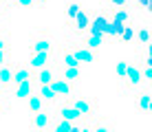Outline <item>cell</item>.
<instances>
[{"label":"cell","mask_w":152,"mask_h":132,"mask_svg":"<svg viewBox=\"0 0 152 132\" xmlns=\"http://www.w3.org/2000/svg\"><path fill=\"white\" fill-rule=\"evenodd\" d=\"M29 53H46V55L53 57L57 53V40H55V35L51 33L49 29H40L38 33L33 35V42H31Z\"/></svg>","instance_id":"obj_1"},{"label":"cell","mask_w":152,"mask_h":132,"mask_svg":"<svg viewBox=\"0 0 152 132\" xmlns=\"http://www.w3.org/2000/svg\"><path fill=\"white\" fill-rule=\"evenodd\" d=\"M73 104V108L80 112V117L84 121H91L93 117H97V101L93 97H66Z\"/></svg>","instance_id":"obj_2"},{"label":"cell","mask_w":152,"mask_h":132,"mask_svg":"<svg viewBox=\"0 0 152 132\" xmlns=\"http://www.w3.org/2000/svg\"><path fill=\"white\" fill-rule=\"evenodd\" d=\"M124 88L128 93H134L139 90L141 86H148V84L143 82V75H141V68L139 64H128V68H126V75H124Z\"/></svg>","instance_id":"obj_3"},{"label":"cell","mask_w":152,"mask_h":132,"mask_svg":"<svg viewBox=\"0 0 152 132\" xmlns=\"http://www.w3.org/2000/svg\"><path fill=\"white\" fill-rule=\"evenodd\" d=\"M57 77V68L51 64H44L42 68H38V71H33V84L35 86H42V84H51L53 79Z\"/></svg>","instance_id":"obj_4"},{"label":"cell","mask_w":152,"mask_h":132,"mask_svg":"<svg viewBox=\"0 0 152 132\" xmlns=\"http://www.w3.org/2000/svg\"><path fill=\"white\" fill-rule=\"evenodd\" d=\"M51 88L55 90L57 97H64V99L75 95V82H69V79H64V77H60V75L51 82Z\"/></svg>","instance_id":"obj_5"},{"label":"cell","mask_w":152,"mask_h":132,"mask_svg":"<svg viewBox=\"0 0 152 132\" xmlns=\"http://www.w3.org/2000/svg\"><path fill=\"white\" fill-rule=\"evenodd\" d=\"M51 121H53V114L44 108V110H38V112L31 114L29 125H31L33 130H49V128H51Z\"/></svg>","instance_id":"obj_6"},{"label":"cell","mask_w":152,"mask_h":132,"mask_svg":"<svg viewBox=\"0 0 152 132\" xmlns=\"http://www.w3.org/2000/svg\"><path fill=\"white\" fill-rule=\"evenodd\" d=\"M88 24H91V15H88V11H84V9H80V13L75 15V18L69 22V26L73 29V33L75 35H82L86 33V29H88Z\"/></svg>","instance_id":"obj_7"},{"label":"cell","mask_w":152,"mask_h":132,"mask_svg":"<svg viewBox=\"0 0 152 132\" xmlns=\"http://www.w3.org/2000/svg\"><path fill=\"white\" fill-rule=\"evenodd\" d=\"M69 46L73 49V53H75V57H77V62H80V64H93V62H95L97 51L86 49L82 42H80V44H69Z\"/></svg>","instance_id":"obj_8"},{"label":"cell","mask_w":152,"mask_h":132,"mask_svg":"<svg viewBox=\"0 0 152 132\" xmlns=\"http://www.w3.org/2000/svg\"><path fill=\"white\" fill-rule=\"evenodd\" d=\"M108 11H104V13H99L95 15V18L91 20V24H88V29H86V33H104L106 31V26H108ZM84 33V35H86Z\"/></svg>","instance_id":"obj_9"},{"label":"cell","mask_w":152,"mask_h":132,"mask_svg":"<svg viewBox=\"0 0 152 132\" xmlns=\"http://www.w3.org/2000/svg\"><path fill=\"white\" fill-rule=\"evenodd\" d=\"M27 79H33V71L29 66H22V64L11 66V84L13 86L20 84V82H27Z\"/></svg>","instance_id":"obj_10"},{"label":"cell","mask_w":152,"mask_h":132,"mask_svg":"<svg viewBox=\"0 0 152 132\" xmlns=\"http://www.w3.org/2000/svg\"><path fill=\"white\" fill-rule=\"evenodd\" d=\"M55 117H62V119H66V121H73V123L82 119V117H80V112L73 108V104L69 101V99H66V101L62 104L60 108H57V114H55Z\"/></svg>","instance_id":"obj_11"},{"label":"cell","mask_w":152,"mask_h":132,"mask_svg":"<svg viewBox=\"0 0 152 132\" xmlns=\"http://www.w3.org/2000/svg\"><path fill=\"white\" fill-rule=\"evenodd\" d=\"M35 93L40 95L42 99H44V104H46V108H49V106H55L57 104V95H55V90L53 88H51V84H42V86H35Z\"/></svg>","instance_id":"obj_12"},{"label":"cell","mask_w":152,"mask_h":132,"mask_svg":"<svg viewBox=\"0 0 152 132\" xmlns=\"http://www.w3.org/2000/svg\"><path fill=\"white\" fill-rule=\"evenodd\" d=\"M35 90V84H33V79H27V82H20V84H15V90H13V97L15 99H20V101H24V99L29 97L31 93Z\"/></svg>","instance_id":"obj_13"},{"label":"cell","mask_w":152,"mask_h":132,"mask_svg":"<svg viewBox=\"0 0 152 132\" xmlns=\"http://www.w3.org/2000/svg\"><path fill=\"white\" fill-rule=\"evenodd\" d=\"M104 33H86V35H82V44L86 46V49H91V51H99V46L104 44Z\"/></svg>","instance_id":"obj_14"},{"label":"cell","mask_w":152,"mask_h":132,"mask_svg":"<svg viewBox=\"0 0 152 132\" xmlns=\"http://www.w3.org/2000/svg\"><path fill=\"white\" fill-rule=\"evenodd\" d=\"M49 62H53V57L46 55V53H29V68L31 71H38V68H42Z\"/></svg>","instance_id":"obj_15"},{"label":"cell","mask_w":152,"mask_h":132,"mask_svg":"<svg viewBox=\"0 0 152 132\" xmlns=\"http://www.w3.org/2000/svg\"><path fill=\"white\" fill-rule=\"evenodd\" d=\"M137 108H139L143 114H148L150 110H152V93H150V88H143V90L139 93V97H137Z\"/></svg>","instance_id":"obj_16"},{"label":"cell","mask_w":152,"mask_h":132,"mask_svg":"<svg viewBox=\"0 0 152 132\" xmlns=\"http://www.w3.org/2000/svg\"><path fill=\"white\" fill-rule=\"evenodd\" d=\"M11 66L4 64L0 66V95H4L7 90H11Z\"/></svg>","instance_id":"obj_17"},{"label":"cell","mask_w":152,"mask_h":132,"mask_svg":"<svg viewBox=\"0 0 152 132\" xmlns=\"http://www.w3.org/2000/svg\"><path fill=\"white\" fill-rule=\"evenodd\" d=\"M60 60H62V66H82L71 46H62L60 49Z\"/></svg>","instance_id":"obj_18"},{"label":"cell","mask_w":152,"mask_h":132,"mask_svg":"<svg viewBox=\"0 0 152 132\" xmlns=\"http://www.w3.org/2000/svg\"><path fill=\"white\" fill-rule=\"evenodd\" d=\"M24 101H27V106H29V112H31V114H33V112H38V110H44V108H46L44 99H42V97H40V95L35 93V90L31 93L29 97L24 99Z\"/></svg>","instance_id":"obj_19"},{"label":"cell","mask_w":152,"mask_h":132,"mask_svg":"<svg viewBox=\"0 0 152 132\" xmlns=\"http://www.w3.org/2000/svg\"><path fill=\"white\" fill-rule=\"evenodd\" d=\"M82 75H84L82 66H62V75L60 77L69 79V82H80Z\"/></svg>","instance_id":"obj_20"},{"label":"cell","mask_w":152,"mask_h":132,"mask_svg":"<svg viewBox=\"0 0 152 132\" xmlns=\"http://www.w3.org/2000/svg\"><path fill=\"white\" fill-rule=\"evenodd\" d=\"M108 18L119 20V22H130V13H128V9H126V7H113V9H108Z\"/></svg>","instance_id":"obj_21"},{"label":"cell","mask_w":152,"mask_h":132,"mask_svg":"<svg viewBox=\"0 0 152 132\" xmlns=\"http://www.w3.org/2000/svg\"><path fill=\"white\" fill-rule=\"evenodd\" d=\"M66 24L71 22L73 18H75L77 13H80V9H82V0H66Z\"/></svg>","instance_id":"obj_22"},{"label":"cell","mask_w":152,"mask_h":132,"mask_svg":"<svg viewBox=\"0 0 152 132\" xmlns=\"http://www.w3.org/2000/svg\"><path fill=\"white\" fill-rule=\"evenodd\" d=\"M132 38H134V29L130 26V22H126L124 29H121V33H119V40H121V42H130Z\"/></svg>","instance_id":"obj_23"},{"label":"cell","mask_w":152,"mask_h":132,"mask_svg":"<svg viewBox=\"0 0 152 132\" xmlns=\"http://www.w3.org/2000/svg\"><path fill=\"white\" fill-rule=\"evenodd\" d=\"M137 40H139V44H150V29L148 26H141V29L137 31Z\"/></svg>","instance_id":"obj_24"},{"label":"cell","mask_w":152,"mask_h":132,"mask_svg":"<svg viewBox=\"0 0 152 132\" xmlns=\"http://www.w3.org/2000/svg\"><path fill=\"white\" fill-rule=\"evenodd\" d=\"M9 44H11L9 33L7 31H0V51H9Z\"/></svg>","instance_id":"obj_25"},{"label":"cell","mask_w":152,"mask_h":132,"mask_svg":"<svg viewBox=\"0 0 152 132\" xmlns=\"http://www.w3.org/2000/svg\"><path fill=\"white\" fill-rule=\"evenodd\" d=\"M126 68H128V62H126V60L117 62V66H115V73H117V77H119V79H124V75H126Z\"/></svg>","instance_id":"obj_26"},{"label":"cell","mask_w":152,"mask_h":132,"mask_svg":"<svg viewBox=\"0 0 152 132\" xmlns=\"http://www.w3.org/2000/svg\"><path fill=\"white\" fill-rule=\"evenodd\" d=\"M13 7H22V9H31L33 7V0H15Z\"/></svg>","instance_id":"obj_27"},{"label":"cell","mask_w":152,"mask_h":132,"mask_svg":"<svg viewBox=\"0 0 152 132\" xmlns=\"http://www.w3.org/2000/svg\"><path fill=\"white\" fill-rule=\"evenodd\" d=\"M113 7H128V2L126 0H108V9H113Z\"/></svg>","instance_id":"obj_28"},{"label":"cell","mask_w":152,"mask_h":132,"mask_svg":"<svg viewBox=\"0 0 152 132\" xmlns=\"http://www.w3.org/2000/svg\"><path fill=\"white\" fill-rule=\"evenodd\" d=\"M9 64V51H0V66Z\"/></svg>","instance_id":"obj_29"},{"label":"cell","mask_w":152,"mask_h":132,"mask_svg":"<svg viewBox=\"0 0 152 132\" xmlns=\"http://www.w3.org/2000/svg\"><path fill=\"white\" fill-rule=\"evenodd\" d=\"M0 2H2V4H4V7H7V9H9V7H13V2H15V0H0Z\"/></svg>","instance_id":"obj_30"},{"label":"cell","mask_w":152,"mask_h":132,"mask_svg":"<svg viewBox=\"0 0 152 132\" xmlns=\"http://www.w3.org/2000/svg\"><path fill=\"white\" fill-rule=\"evenodd\" d=\"M4 13H7V7H4V4H2V2H0V18H2V15H4Z\"/></svg>","instance_id":"obj_31"},{"label":"cell","mask_w":152,"mask_h":132,"mask_svg":"<svg viewBox=\"0 0 152 132\" xmlns=\"http://www.w3.org/2000/svg\"><path fill=\"white\" fill-rule=\"evenodd\" d=\"M4 110H7V104H4V101H2V99H0V114H2V112H4Z\"/></svg>","instance_id":"obj_32"},{"label":"cell","mask_w":152,"mask_h":132,"mask_svg":"<svg viewBox=\"0 0 152 132\" xmlns=\"http://www.w3.org/2000/svg\"><path fill=\"white\" fill-rule=\"evenodd\" d=\"M42 2H46V0H33V4H42Z\"/></svg>","instance_id":"obj_33"},{"label":"cell","mask_w":152,"mask_h":132,"mask_svg":"<svg viewBox=\"0 0 152 132\" xmlns=\"http://www.w3.org/2000/svg\"><path fill=\"white\" fill-rule=\"evenodd\" d=\"M126 2H128V4H130V2H132V0H126Z\"/></svg>","instance_id":"obj_34"}]
</instances>
